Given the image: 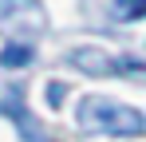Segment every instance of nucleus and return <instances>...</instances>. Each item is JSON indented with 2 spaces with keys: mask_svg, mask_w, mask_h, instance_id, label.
I'll return each instance as SVG.
<instances>
[{
  "mask_svg": "<svg viewBox=\"0 0 146 142\" xmlns=\"http://www.w3.org/2000/svg\"><path fill=\"white\" fill-rule=\"evenodd\" d=\"M75 122L79 130L87 134H107V138H134L146 134V115L126 107L119 99H107V95H83L79 107H75Z\"/></svg>",
  "mask_w": 146,
  "mask_h": 142,
  "instance_id": "f257e3e1",
  "label": "nucleus"
},
{
  "mask_svg": "<svg viewBox=\"0 0 146 142\" xmlns=\"http://www.w3.org/2000/svg\"><path fill=\"white\" fill-rule=\"evenodd\" d=\"M67 59L83 75H142L146 71L138 55H119V51H103V47H75Z\"/></svg>",
  "mask_w": 146,
  "mask_h": 142,
  "instance_id": "f03ea898",
  "label": "nucleus"
},
{
  "mask_svg": "<svg viewBox=\"0 0 146 142\" xmlns=\"http://www.w3.org/2000/svg\"><path fill=\"white\" fill-rule=\"evenodd\" d=\"M146 0H115V20H142Z\"/></svg>",
  "mask_w": 146,
  "mask_h": 142,
  "instance_id": "423d86ee",
  "label": "nucleus"
},
{
  "mask_svg": "<svg viewBox=\"0 0 146 142\" xmlns=\"http://www.w3.org/2000/svg\"><path fill=\"white\" fill-rule=\"evenodd\" d=\"M0 115L16 122V130H20L24 142H51V134L32 118V111L24 107V91H20V87H8V91H4V99H0Z\"/></svg>",
  "mask_w": 146,
  "mask_h": 142,
  "instance_id": "20e7f679",
  "label": "nucleus"
},
{
  "mask_svg": "<svg viewBox=\"0 0 146 142\" xmlns=\"http://www.w3.org/2000/svg\"><path fill=\"white\" fill-rule=\"evenodd\" d=\"M48 8L40 0H0V32H44Z\"/></svg>",
  "mask_w": 146,
  "mask_h": 142,
  "instance_id": "7ed1b4c3",
  "label": "nucleus"
},
{
  "mask_svg": "<svg viewBox=\"0 0 146 142\" xmlns=\"http://www.w3.org/2000/svg\"><path fill=\"white\" fill-rule=\"evenodd\" d=\"M32 59H36L32 44H8L4 51H0V67H28Z\"/></svg>",
  "mask_w": 146,
  "mask_h": 142,
  "instance_id": "39448f33",
  "label": "nucleus"
}]
</instances>
